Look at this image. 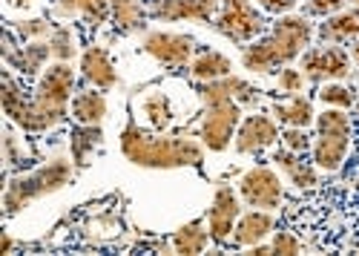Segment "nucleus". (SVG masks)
Wrapping results in <instances>:
<instances>
[{
  "instance_id": "nucleus-23",
  "label": "nucleus",
  "mask_w": 359,
  "mask_h": 256,
  "mask_svg": "<svg viewBox=\"0 0 359 256\" xmlns=\"http://www.w3.org/2000/svg\"><path fill=\"white\" fill-rule=\"evenodd\" d=\"M57 9L69 15H83L89 23H104L109 15V0H57Z\"/></svg>"
},
{
  "instance_id": "nucleus-32",
  "label": "nucleus",
  "mask_w": 359,
  "mask_h": 256,
  "mask_svg": "<svg viewBox=\"0 0 359 256\" xmlns=\"http://www.w3.org/2000/svg\"><path fill=\"white\" fill-rule=\"evenodd\" d=\"M345 6V0H305L308 15H334Z\"/></svg>"
},
{
  "instance_id": "nucleus-20",
  "label": "nucleus",
  "mask_w": 359,
  "mask_h": 256,
  "mask_svg": "<svg viewBox=\"0 0 359 256\" xmlns=\"http://www.w3.org/2000/svg\"><path fill=\"white\" fill-rule=\"evenodd\" d=\"M273 161L290 176V182H293L296 187H313V184H316L313 167L299 159V153H293V150H279V153L273 156Z\"/></svg>"
},
{
  "instance_id": "nucleus-1",
  "label": "nucleus",
  "mask_w": 359,
  "mask_h": 256,
  "mask_svg": "<svg viewBox=\"0 0 359 256\" xmlns=\"http://www.w3.org/2000/svg\"><path fill=\"white\" fill-rule=\"evenodd\" d=\"M204 104H207V116L201 124V141L207 150L222 153L227 150L230 138L236 133V124L242 119V107L238 101H256L259 90H253L248 81L242 78H219V81H207L204 87H198Z\"/></svg>"
},
{
  "instance_id": "nucleus-9",
  "label": "nucleus",
  "mask_w": 359,
  "mask_h": 256,
  "mask_svg": "<svg viewBox=\"0 0 359 256\" xmlns=\"http://www.w3.org/2000/svg\"><path fill=\"white\" fill-rule=\"evenodd\" d=\"M193 46L196 41L190 35H175V32H149L144 38V52L167 67H184L193 55Z\"/></svg>"
},
{
  "instance_id": "nucleus-35",
  "label": "nucleus",
  "mask_w": 359,
  "mask_h": 256,
  "mask_svg": "<svg viewBox=\"0 0 359 256\" xmlns=\"http://www.w3.org/2000/svg\"><path fill=\"white\" fill-rule=\"evenodd\" d=\"M43 32H49V23H46V20L20 23V35H23V38H35V35H43Z\"/></svg>"
},
{
  "instance_id": "nucleus-25",
  "label": "nucleus",
  "mask_w": 359,
  "mask_h": 256,
  "mask_svg": "<svg viewBox=\"0 0 359 256\" xmlns=\"http://www.w3.org/2000/svg\"><path fill=\"white\" fill-rule=\"evenodd\" d=\"M210 239V231H201V222H190L172 236V245L178 253H201Z\"/></svg>"
},
{
  "instance_id": "nucleus-14",
  "label": "nucleus",
  "mask_w": 359,
  "mask_h": 256,
  "mask_svg": "<svg viewBox=\"0 0 359 256\" xmlns=\"http://www.w3.org/2000/svg\"><path fill=\"white\" fill-rule=\"evenodd\" d=\"M81 72H83V78H86L89 83H95L98 90H109V87H115V81H118L115 64H112L109 52H107L104 46H89V49L83 52Z\"/></svg>"
},
{
  "instance_id": "nucleus-4",
  "label": "nucleus",
  "mask_w": 359,
  "mask_h": 256,
  "mask_svg": "<svg viewBox=\"0 0 359 256\" xmlns=\"http://www.w3.org/2000/svg\"><path fill=\"white\" fill-rule=\"evenodd\" d=\"M72 87H75V72L69 69L67 61L46 69V75L38 83V93L32 98L35 130L55 127V124H61L67 119V104H69Z\"/></svg>"
},
{
  "instance_id": "nucleus-6",
  "label": "nucleus",
  "mask_w": 359,
  "mask_h": 256,
  "mask_svg": "<svg viewBox=\"0 0 359 256\" xmlns=\"http://www.w3.org/2000/svg\"><path fill=\"white\" fill-rule=\"evenodd\" d=\"M316 127H319V138H316L313 161L322 170H339L351 147V135H353L351 119L339 107H331L316 119Z\"/></svg>"
},
{
  "instance_id": "nucleus-5",
  "label": "nucleus",
  "mask_w": 359,
  "mask_h": 256,
  "mask_svg": "<svg viewBox=\"0 0 359 256\" xmlns=\"http://www.w3.org/2000/svg\"><path fill=\"white\" fill-rule=\"evenodd\" d=\"M72 182V164L67 159H55L49 161L46 167H38L35 173L29 176H20L15 179L9 187H6V196H4V208L6 213H18L23 210L29 202H35L41 196H49L55 190H61Z\"/></svg>"
},
{
  "instance_id": "nucleus-26",
  "label": "nucleus",
  "mask_w": 359,
  "mask_h": 256,
  "mask_svg": "<svg viewBox=\"0 0 359 256\" xmlns=\"http://www.w3.org/2000/svg\"><path fill=\"white\" fill-rule=\"evenodd\" d=\"M109 6H112L118 29L133 32V29H138V26H144V6L138 4V0H109Z\"/></svg>"
},
{
  "instance_id": "nucleus-2",
  "label": "nucleus",
  "mask_w": 359,
  "mask_h": 256,
  "mask_svg": "<svg viewBox=\"0 0 359 256\" xmlns=\"http://www.w3.org/2000/svg\"><path fill=\"white\" fill-rule=\"evenodd\" d=\"M121 153L135 167H201L204 150L190 138H156L138 130L135 121L121 133Z\"/></svg>"
},
{
  "instance_id": "nucleus-27",
  "label": "nucleus",
  "mask_w": 359,
  "mask_h": 256,
  "mask_svg": "<svg viewBox=\"0 0 359 256\" xmlns=\"http://www.w3.org/2000/svg\"><path fill=\"white\" fill-rule=\"evenodd\" d=\"M144 112L149 116V124H153L156 130H164V127L172 121L170 101H167V95H161V93H153V95L144 101Z\"/></svg>"
},
{
  "instance_id": "nucleus-8",
  "label": "nucleus",
  "mask_w": 359,
  "mask_h": 256,
  "mask_svg": "<svg viewBox=\"0 0 359 256\" xmlns=\"http://www.w3.org/2000/svg\"><path fill=\"white\" fill-rule=\"evenodd\" d=\"M238 193L250 208L276 210L282 205V182L271 167H253L238 182Z\"/></svg>"
},
{
  "instance_id": "nucleus-7",
  "label": "nucleus",
  "mask_w": 359,
  "mask_h": 256,
  "mask_svg": "<svg viewBox=\"0 0 359 256\" xmlns=\"http://www.w3.org/2000/svg\"><path fill=\"white\" fill-rule=\"evenodd\" d=\"M216 29L230 41H250L264 29V18L253 9L250 0H224V12L216 20Z\"/></svg>"
},
{
  "instance_id": "nucleus-30",
  "label": "nucleus",
  "mask_w": 359,
  "mask_h": 256,
  "mask_svg": "<svg viewBox=\"0 0 359 256\" xmlns=\"http://www.w3.org/2000/svg\"><path fill=\"white\" fill-rule=\"evenodd\" d=\"M282 141H285V150H293V153H305L308 150V135H305V127H290L282 133Z\"/></svg>"
},
{
  "instance_id": "nucleus-10",
  "label": "nucleus",
  "mask_w": 359,
  "mask_h": 256,
  "mask_svg": "<svg viewBox=\"0 0 359 256\" xmlns=\"http://www.w3.org/2000/svg\"><path fill=\"white\" fill-rule=\"evenodd\" d=\"M276 138H282L279 130H276V121L256 112V116H248L242 121V127H238V133H236V153H242V156L262 153L271 144H276Z\"/></svg>"
},
{
  "instance_id": "nucleus-31",
  "label": "nucleus",
  "mask_w": 359,
  "mask_h": 256,
  "mask_svg": "<svg viewBox=\"0 0 359 256\" xmlns=\"http://www.w3.org/2000/svg\"><path fill=\"white\" fill-rule=\"evenodd\" d=\"M302 83H305V78H302L299 69H282V75H279V90L282 93L296 95L299 90H302Z\"/></svg>"
},
{
  "instance_id": "nucleus-15",
  "label": "nucleus",
  "mask_w": 359,
  "mask_h": 256,
  "mask_svg": "<svg viewBox=\"0 0 359 256\" xmlns=\"http://www.w3.org/2000/svg\"><path fill=\"white\" fill-rule=\"evenodd\" d=\"M271 231H273V216L267 210H250L233 227V242L236 245H259Z\"/></svg>"
},
{
  "instance_id": "nucleus-22",
  "label": "nucleus",
  "mask_w": 359,
  "mask_h": 256,
  "mask_svg": "<svg viewBox=\"0 0 359 256\" xmlns=\"http://www.w3.org/2000/svg\"><path fill=\"white\" fill-rule=\"evenodd\" d=\"M273 116H276L279 121L290 124V127H308V124L313 121V107H311L308 98L293 95L290 104H276V107H273Z\"/></svg>"
},
{
  "instance_id": "nucleus-36",
  "label": "nucleus",
  "mask_w": 359,
  "mask_h": 256,
  "mask_svg": "<svg viewBox=\"0 0 359 256\" xmlns=\"http://www.w3.org/2000/svg\"><path fill=\"white\" fill-rule=\"evenodd\" d=\"M353 58H356V64H359V43L353 46Z\"/></svg>"
},
{
  "instance_id": "nucleus-16",
  "label": "nucleus",
  "mask_w": 359,
  "mask_h": 256,
  "mask_svg": "<svg viewBox=\"0 0 359 256\" xmlns=\"http://www.w3.org/2000/svg\"><path fill=\"white\" fill-rule=\"evenodd\" d=\"M4 109L6 116L20 124L23 130H35V112H32V101H26L23 93L18 90V83L12 81V75H4Z\"/></svg>"
},
{
  "instance_id": "nucleus-29",
  "label": "nucleus",
  "mask_w": 359,
  "mask_h": 256,
  "mask_svg": "<svg viewBox=\"0 0 359 256\" xmlns=\"http://www.w3.org/2000/svg\"><path fill=\"white\" fill-rule=\"evenodd\" d=\"M319 98H322L327 107H339V109H345V107H351V104L356 101L353 90L342 87V83H327V87H322V90H319Z\"/></svg>"
},
{
  "instance_id": "nucleus-17",
  "label": "nucleus",
  "mask_w": 359,
  "mask_h": 256,
  "mask_svg": "<svg viewBox=\"0 0 359 256\" xmlns=\"http://www.w3.org/2000/svg\"><path fill=\"white\" fill-rule=\"evenodd\" d=\"M107 116V98L101 93H78L72 98V119L78 124H101V119Z\"/></svg>"
},
{
  "instance_id": "nucleus-19",
  "label": "nucleus",
  "mask_w": 359,
  "mask_h": 256,
  "mask_svg": "<svg viewBox=\"0 0 359 256\" xmlns=\"http://www.w3.org/2000/svg\"><path fill=\"white\" fill-rule=\"evenodd\" d=\"M52 55V46L46 43V46H23L20 52H12V49H4V58H6V64L9 67H15L18 72H23V75H35L38 69H41V64Z\"/></svg>"
},
{
  "instance_id": "nucleus-33",
  "label": "nucleus",
  "mask_w": 359,
  "mask_h": 256,
  "mask_svg": "<svg viewBox=\"0 0 359 256\" xmlns=\"http://www.w3.org/2000/svg\"><path fill=\"white\" fill-rule=\"evenodd\" d=\"M271 250H273V253H299V239H296L293 234H287V231H279Z\"/></svg>"
},
{
  "instance_id": "nucleus-24",
  "label": "nucleus",
  "mask_w": 359,
  "mask_h": 256,
  "mask_svg": "<svg viewBox=\"0 0 359 256\" xmlns=\"http://www.w3.org/2000/svg\"><path fill=\"white\" fill-rule=\"evenodd\" d=\"M101 144V130L98 124H83L78 130H72V159L75 164H86L89 153Z\"/></svg>"
},
{
  "instance_id": "nucleus-21",
  "label": "nucleus",
  "mask_w": 359,
  "mask_h": 256,
  "mask_svg": "<svg viewBox=\"0 0 359 256\" xmlns=\"http://www.w3.org/2000/svg\"><path fill=\"white\" fill-rule=\"evenodd\" d=\"M356 35H359V9L327 18V23H322V29H319V38L325 41H348Z\"/></svg>"
},
{
  "instance_id": "nucleus-18",
  "label": "nucleus",
  "mask_w": 359,
  "mask_h": 256,
  "mask_svg": "<svg viewBox=\"0 0 359 256\" xmlns=\"http://www.w3.org/2000/svg\"><path fill=\"white\" fill-rule=\"evenodd\" d=\"M230 69H233V64H230L227 55L213 52V49L201 52L198 58L190 64V72H193V78H198V81H219V78H227Z\"/></svg>"
},
{
  "instance_id": "nucleus-28",
  "label": "nucleus",
  "mask_w": 359,
  "mask_h": 256,
  "mask_svg": "<svg viewBox=\"0 0 359 256\" xmlns=\"http://www.w3.org/2000/svg\"><path fill=\"white\" fill-rule=\"evenodd\" d=\"M49 46H52V55L57 61H69L75 55V38H72V32L67 29V26H57V29H52Z\"/></svg>"
},
{
  "instance_id": "nucleus-11",
  "label": "nucleus",
  "mask_w": 359,
  "mask_h": 256,
  "mask_svg": "<svg viewBox=\"0 0 359 256\" xmlns=\"http://www.w3.org/2000/svg\"><path fill=\"white\" fill-rule=\"evenodd\" d=\"M348 67H351V61H348L345 49H339V46L311 49V52H305V58H302V69L313 81H337V78H345L351 72Z\"/></svg>"
},
{
  "instance_id": "nucleus-37",
  "label": "nucleus",
  "mask_w": 359,
  "mask_h": 256,
  "mask_svg": "<svg viewBox=\"0 0 359 256\" xmlns=\"http://www.w3.org/2000/svg\"><path fill=\"white\" fill-rule=\"evenodd\" d=\"M356 4H359V0H356Z\"/></svg>"
},
{
  "instance_id": "nucleus-3",
  "label": "nucleus",
  "mask_w": 359,
  "mask_h": 256,
  "mask_svg": "<svg viewBox=\"0 0 359 256\" xmlns=\"http://www.w3.org/2000/svg\"><path fill=\"white\" fill-rule=\"evenodd\" d=\"M311 35L313 29L305 18H282L271 35L245 49L242 64L250 72H271L282 64H290L311 43Z\"/></svg>"
},
{
  "instance_id": "nucleus-13",
  "label": "nucleus",
  "mask_w": 359,
  "mask_h": 256,
  "mask_svg": "<svg viewBox=\"0 0 359 256\" xmlns=\"http://www.w3.org/2000/svg\"><path fill=\"white\" fill-rule=\"evenodd\" d=\"M236 216H238V198H236L233 187L222 184V187L216 190L210 216H207V227H210V239H213V242H224V239L233 234Z\"/></svg>"
},
{
  "instance_id": "nucleus-12",
  "label": "nucleus",
  "mask_w": 359,
  "mask_h": 256,
  "mask_svg": "<svg viewBox=\"0 0 359 256\" xmlns=\"http://www.w3.org/2000/svg\"><path fill=\"white\" fill-rule=\"evenodd\" d=\"M219 6V0H153L149 15L156 20H213V12Z\"/></svg>"
},
{
  "instance_id": "nucleus-34",
  "label": "nucleus",
  "mask_w": 359,
  "mask_h": 256,
  "mask_svg": "<svg viewBox=\"0 0 359 256\" xmlns=\"http://www.w3.org/2000/svg\"><path fill=\"white\" fill-rule=\"evenodd\" d=\"M256 4L264 9V12H271V15H282V12H290L299 0H256Z\"/></svg>"
}]
</instances>
